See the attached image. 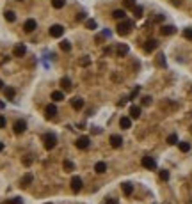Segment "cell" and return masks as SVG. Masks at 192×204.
Listing matches in <instances>:
<instances>
[{
	"label": "cell",
	"mask_w": 192,
	"mask_h": 204,
	"mask_svg": "<svg viewBox=\"0 0 192 204\" xmlns=\"http://www.w3.org/2000/svg\"><path fill=\"white\" fill-rule=\"evenodd\" d=\"M132 28H133V22H130V20H123V22L117 25V34H119V36H126V34H130Z\"/></svg>",
	"instance_id": "1"
},
{
	"label": "cell",
	"mask_w": 192,
	"mask_h": 204,
	"mask_svg": "<svg viewBox=\"0 0 192 204\" xmlns=\"http://www.w3.org/2000/svg\"><path fill=\"white\" fill-rule=\"evenodd\" d=\"M43 140H44V149H48V151L57 146V138H55L54 133H46V135L43 137Z\"/></svg>",
	"instance_id": "2"
},
{
	"label": "cell",
	"mask_w": 192,
	"mask_h": 204,
	"mask_svg": "<svg viewBox=\"0 0 192 204\" xmlns=\"http://www.w3.org/2000/svg\"><path fill=\"white\" fill-rule=\"evenodd\" d=\"M143 167L149 169V171H155L157 169V162L153 160V156H144L143 158Z\"/></svg>",
	"instance_id": "3"
},
{
	"label": "cell",
	"mask_w": 192,
	"mask_h": 204,
	"mask_svg": "<svg viewBox=\"0 0 192 204\" xmlns=\"http://www.w3.org/2000/svg\"><path fill=\"white\" fill-rule=\"evenodd\" d=\"M71 190L75 193L82 190V177H80V176H73L71 177Z\"/></svg>",
	"instance_id": "4"
},
{
	"label": "cell",
	"mask_w": 192,
	"mask_h": 204,
	"mask_svg": "<svg viewBox=\"0 0 192 204\" xmlns=\"http://www.w3.org/2000/svg\"><path fill=\"white\" fill-rule=\"evenodd\" d=\"M62 34H64V27L62 25H52L50 27V36L52 37H60Z\"/></svg>",
	"instance_id": "5"
},
{
	"label": "cell",
	"mask_w": 192,
	"mask_h": 204,
	"mask_svg": "<svg viewBox=\"0 0 192 204\" xmlns=\"http://www.w3.org/2000/svg\"><path fill=\"white\" fill-rule=\"evenodd\" d=\"M36 28H38V23H36V20H32V18L23 23V30H25V32H34Z\"/></svg>",
	"instance_id": "6"
},
{
	"label": "cell",
	"mask_w": 192,
	"mask_h": 204,
	"mask_svg": "<svg viewBox=\"0 0 192 204\" xmlns=\"http://www.w3.org/2000/svg\"><path fill=\"white\" fill-rule=\"evenodd\" d=\"M14 133H18V135H20V133H23L25 132V130H27V122L23 121V119H20V121H16L14 122Z\"/></svg>",
	"instance_id": "7"
},
{
	"label": "cell",
	"mask_w": 192,
	"mask_h": 204,
	"mask_svg": "<svg viewBox=\"0 0 192 204\" xmlns=\"http://www.w3.org/2000/svg\"><path fill=\"white\" fill-rule=\"evenodd\" d=\"M157 46H158V41L157 39H148L146 41V44H144V52H153V50H157Z\"/></svg>",
	"instance_id": "8"
},
{
	"label": "cell",
	"mask_w": 192,
	"mask_h": 204,
	"mask_svg": "<svg viewBox=\"0 0 192 204\" xmlns=\"http://www.w3.org/2000/svg\"><path fill=\"white\" fill-rule=\"evenodd\" d=\"M44 116H46V119H52V117L57 116V107L52 103V105H48L46 108H44Z\"/></svg>",
	"instance_id": "9"
},
{
	"label": "cell",
	"mask_w": 192,
	"mask_h": 204,
	"mask_svg": "<svg viewBox=\"0 0 192 204\" xmlns=\"http://www.w3.org/2000/svg\"><path fill=\"white\" fill-rule=\"evenodd\" d=\"M77 147L78 149H87L89 147V137H80V138H77Z\"/></svg>",
	"instance_id": "10"
},
{
	"label": "cell",
	"mask_w": 192,
	"mask_h": 204,
	"mask_svg": "<svg viewBox=\"0 0 192 204\" xmlns=\"http://www.w3.org/2000/svg\"><path fill=\"white\" fill-rule=\"evenodd\" d=\"M160 32H162V36H173L176 32V27L174 25H164L160 28Z\"/></svg>",
	"instance_id": "11"
},
{
	"label": "cell",
	"mask_w": 192,
	"mask_h": 204,
	"mask_svg": "<svg viewBox=\"0 0 192 204\" xmlns=\"http://www.w3.org/2000/svg\"><path fill=\"white\" fill-rule=\"evenodd\" d=\"M25 52H27L25 44H16V46H14V50H13L14 57H23V55H25Z\"/></svg>",
	"instance_id": "12"
},
{
	"label": "cell",
	"mask_w": 192,
	"mask_h": 204,
	"mask_svg": "<svg viewBox=\"0 0 192 204\" xmlns=\"http://www.w3.org/2000/svg\"><path fill=\"white\" fill-rule=\"evenodd\" d=\"M119 126L123 128V130L132 128V117H121V119H119Z\"/></svg>",
	"instance_id": "13"
},
{
	"label": "cell",
	"mask_w": 192,
	"mask_h": 204,
	"mask_svg": "<svg viewBox=\"0 0 192 204\" xmlns=\"http://www.w3.org/2000/svg\"><path fill=\"white\" fill-rule=\"evenodd\" d=\"M121 144H123V138H121L119 135H112V137H110V146H112V147H121Z\"/></svg>",
	"instance_id": "14"
},
{
	"label": "cell",
	"mask_w": 192,
	"mask_h": 204,
	"mask_svg": "<svg viewBox=\"0 0 192 204\" xmlns=\"http://www.w3.org/2000/svg\"><path fill=\"white\" fill-rule=\"evenodd\" d=\"M71 107L75 108V110H82L84 99H82V98H73V99H71Z\"/></svg>",
	"instance_id": "15"
},
{
	"label": "cell",
	"mask_w": 192,
	"mask_h": 204,
	"mask_svg": "<svg viewBox=\"0 0 192 204\" xmlns=\"http://www.w3.org/2000/svg\"><path fill=\"white\" fill-rule=\"evenodd\" d=\"M60 87H62V91H71V80H70V78H60Z\"/></svg>",
	"instance_id": "16"
},
{
	"label": "cell",
	"mask_w": 192,
	"mask_h": 204,
	"mask_svg": "<svg viewBox=\"0 0 192 204\" xmlns=\"http://www.w3.org/2000/svg\"><path fill=\"white\" fill-rule=\"evenodd\" d=\"M130 117L132 119H139L141 117V107H130Z\"/></svg>",
	"instance_id": "17"
},
{
	"label": "cell",
	"mask_w": 192,
	"mask_h": 204,
	"mask_svg": "<svg viewBox=\"0 0 192 204\" xmlns=\"http://www.w3.org/2000/svg\"><path fill=\"white\" fill-rule=\"evenodd\" d=\"M30 183H32V174H30V172H27V174L22 177V187L25 188V187H29Z\"/></svg>",
	"instance_id": "18"
},
{
	"label": "cell",
	"mask_w": 192,
	"mask_h": 204,
	"mask_svg": "<svg viewBox=\"0 0 192 204\" xmlns=\"http://www.w3.org/2000/svg\"><path fill=\"white\" fill-rule=\"evenodd\" d=\"M132 192H133L132 183H123V193H125V195H132Z\"/></svg>",
	"instance_id": "19"
},
{
	"label": "cell",
	"mask_w": 192,
	"mask_h": 204,
	"mask_svg": "<svg viewBox=\"0 0 192 204\" xmlns=\"http://www.w3.org/2000/svg\"><path fill=\"white\" fill-rule=\"evenodd\" d=\"M52 99H54V101H62V99H64V92H62V91H54V92H52Z\"/></svg>",
	"instance_id": "20"
},
{
	"label": "cell",
	"mask_w": 192,
	"mask_h": 204,
	"mask_svg": "<svg viewBox=\"0 0 192 204\" xmlns=\"http://www.w3.org/2000/svg\"><path fill=\"white\" fill-rule=\"evenodd\" d=\"M128 46H126V44H119V46H117V55L119 57H125L126 53H128Z\"/></svg>",
	"instance_id": "21"
},
{
	"label": "cell",
	"mask_w": 192,
	"mask_h": 204,
	"mask_svg": "<svg viewBox=\"0 0 192 204\" xmlns=\"http://www.w3.org/2000/svg\"><path fill=\"white\" fill-rule=\"evenodd\" d=\"M112 16L116 18V20H125V16H126V12L123 11V9H116L114 12H112Z\"/></svg>",
	"instance_id": "22"
},
{
	"label": "cell",
	"mask_w": 192,
	"mask_h": 204,
	"mask_svg": "<svg viewBox=\"0 0 192 204\" xmlns=\"http://www.w3.org/2000/svg\"><path fill=\"white\" fill-rule=\"evenodd\" d=\"M94 171L98 172V174H103V172L107 171V165H105L103 162H98V163L94 165Z\"/></svg>",
	"instance_id": "23"
},
{
	"label": "cell",
	"mask_w": 192,
	"mask_h": 204,
	"mask_svg": "<svg viewBox=\"0 0 192 204\" xmlns=\"http://www.w3.org/2000/svg\"><path fill=\"white\" fill-rule=\"evenodd\" d=\"M64 4H66V0H52V6H54V9H62V7H64Z\"/></svg>",
	"instance_id": "24"
},
{
	"label": "cell",
	"mask_w": 192,
	"mask_h": 204,
	"mask_svg": "<svg viewBox=\"0 0 192 204\" xmlns=\"http://www.w3.org/2000/svg\"><path fill=\"white\" fill-rule=\"evenodd\" d=\"M4 16H6L7 22H11V23L16 20V14H14V11H6V12H4Z\"/></svg>",
	"instance_id": "25"
},
{
	"label": "cell",
	"mask_w": 192,
	"mask_h": 204,
	"mask_svg": "<svg viewBox=\"0 0 192 204\" xmlns=\"http://www.w3.org/2000/svg\"><path fill=\"white\" fill-rule=\"evenodd\" d=\"M60 50H62V52H70V50H71V43L66 41V39H64V41H60Z\"/></svg>",
	"instance_id": "26"
},
{
	"label": "cell",
	"mask_w": 192,
	"mask_h": 204,
	"mask_svg": "<svg viewBox=\"0 0 192 204\" xmlns=\"http://www.w3.org/2000/svg\"><path fill=\"white\" fill-rule=\"evenodd\" d=\"M167 144H171V146L178 144V135H176V133H171L169 137H167Z\"/></svg>",
	"instance_id": "27"
},
{
	"label": "cell",
	"mask_w": 192,
	"mask_h": 204,
	"mask_svg": "<svg viewBox=\"0 0 192 204\" xmlns=\"http://www.w3.org/2000/svg\"><path fill=\"white\" fill-rule=\"evenodd\" d=\"M143 12H144V9H143L141 6H135V7H133V16H135V18H141V16H143Z\"/></svg>",
	"instance_id": "28"
},
{
	"label": "cell",
	"mask_w": 192,
	"mask_h": 204,
	"mask_svg": "<svg viewBox=\"0 0 192 204\" xmlns=\"http://www.w3.org/2000/svg\"><path fill=\"white\" fill-rule=\"evenodd\" d=\"M86 27H87L89 30H94V28H96V20H87V22H86Z\"/></svg>",
	"instance_id": "29"
},
{
	"label": "cell",
	"mask_w": 192,
	"mask_h": 204,
	"mask_svg": "<svg viewBox=\"0 0 192 204\" xmlns=\"http://www.w3.org/2000/svg\"><path fill=\"white\" fill-rule=\"evenodd\" d=\"M180 151H183V153L190 151V144L189 142H180Z\"/></svg>",
	"instance_id": "30"
},
{
	"label": "cell",
	"mask_w": 192,
	"mask_h": 204,
	"mask_svg": "<svg viewBox=\"0 0 192 204\" xmlns=\"http://www.w3.org/2000/svg\"><path fill=\"white\" fill-rule=\"evenodd\" d=\"M183 37H185V39H190V41H192V27H189V28H185V30H183Z\"/></svg>",
	"instance_id": "31"
},
{
	"label": "cell",
	"mask_w": 192,
	"mask_h": 204,
	"mask_svg": "<svg viewBox=\"0 0 192 204\" xmlns=\"http://www.w3.org/2000/svg\"><path fill=\"white\" fill-rule=\"evenodd\" d=\"M157 64H158L160 67H165V59H164V53H160L158 59H157Z\"/></svg>",
	"instance_id": "32"
},
{
	"label": "cell",
	"mask_w": 192,
	"mask_h": 204,
	"mask_svg": "<svg viewBox=\"0 0 192 204\" xmlns=\"http://www.w3.org/2000/svg\"><path fill=\"white\" fill-rule=\"evenodd\" d=\"M14 94H16V92H14V89H11V87H9V89H6V98L13 99V98H14Z\"/></svg>",
	"instance_id": "33"
},
{
	"label": "cell",
	"mask_w": 192,
	"mask_h": 204,
	"mask_svg": "<svg viewBox=\"0 0 192 204\" xmlns=\"http://www.w3.org/2000/svg\"><path fill=\"white\" fill-rule=\"evenodd\" d=\"M160 179H162V181H167V179H169V171H160Z\"/></svg>",
	"instance_id": "34"
},
{
	"label": "cell",
	"mask_w": 192,
	"mask_h": 204,
	"mask_svg": "<svg viewBox=\"0 0 192 204\" xmlns=\"http://www.w3.org/2000/svg\"><path fill=\"white\" fill-rule=\"evenodd\" d=\"M62 167H64V169H66V171H73V167H75V165H73V162H64V163H62Z\"/></svg>",
	"instance_id": "35"
},
{
	"label": "cell",
	"mask_w": 192,
	"mask_h": 204,
	"mask_svg": "<svg viewBox=\"0 0 192 204\" xmlns=\"http://www.w3.org/2000/svg\"><path fill=\"white\" fill-rule=\"evenodd\" d=\"M123 4H125V7H135V0H123Z\"/></svg>",
	"instance_id": "36"
},
{
	"label": "cell",
	"mask_w": 192,
	"mask_h": 204,
	"mask_svg": "<svg viewBox=\"0 0 192 204\" xmlns=\"http://www.w3.org/2000/svg\"><path fill=\"white\" fill-rule=\"evenodd\" d=\"M143 105H144V107L151 105V96H144V98H143Z\"/></svg>",
	"instance_id": "37"
},
{
	"label": "cell",
	"mask_w": 192,
	"mask_h": 204,
	"mask_svg": "<svg viewBox=\"0 0 192 204\" xmlns=\"http://www.w3.org/2000/svg\"><path fill=\"white\" fill-rule=\"evenodd\" d=\"M9 204H22V199H20V197H14V199H11V201H9Z\"/></svg>",
	"instance_id": "38"
},
{
	"label": "cell",
	"mask_w": 192,
	"mask_h": 204,
	"mask_svg": "<svg viewBox=\"0 0 192 204\" xmlns=\"http://www.w3.org/2000/svg\"><path fill=\"white\" fill-rule=\"evenodd\" d=\"M2 128H6V117L4 116H0V130Z\"/></svg>",
	"instance_id": "39"
},
{
	"label": "cell",
	"mask_w": 192,
	"mask_h": 204,
	"mask_svg": "<svg viewBox=\"0 0 192 204\" xmlns=\"http://www.w3.org/2000/svg\"><path fill=\"white\" fill-rule=\"evenodd\" d=\"M105 204H117V201H116V199H112V197H109L107 201H105Z\"/></svg>",
	"instance_id": "40"
},
{
	"label": "cell",
	"mask_w": 192,
	"mask_h": 204,
	"mask_svg": "<svg viewBox=\"0 0 192 204\" xmlns=\"http://www.w3.org/2000/svg\"><path fill=\"white\" fill-rule=\"evenodd\" d=\"M77 20H78V22H82V20H86V12H80V14L77 16Z\"/></svg>",
	"instance_id": "41"
},
{
	"label": "cell",
	"mask_w": 192,
	"mask_h": 204,
	"mask_svg": "<svg viewBox=\"0 0 192 204\" xmlns=\"http://www.w3.org/2000/svg\"><path fill=\"white\" fill-rule=\"evenodd\" d=\"M2 108H4V101H0V110H2Z\"/></svg>",
	"instance_id": "42"
},
{
	"label": "cell",
	"mask_w": 192,
	"mask_h": 204,
	"mask_svg": "<svg viewBox=\"0 0 192 204\" xmlns=\"http://www.w3.org/2000/svg\"><path fill=\"white\" fill-rule=\"evenodd\" d=\"M2 149H4V142H0V151H2Z\"/></svg>",
	"instance_id": "43"
},
{
	"label": "cell",
	"mask_w": 192,
	"mask_h": 204,
	"mask_svg": "<svg viewBox=\"0 0 192 204\" xmlns=\"http://www.w3.org/2000/svg\"><path fill=\"white\" fill-rule=\"evenodd\" d=\"M2 87H4V82H2V80H0V89H2Z\"/></svg>",
	"instance_id": "44"
},
{
	"label": "cell",
	"mask_w": 192,
	"mask_h": 204,
	"mask_svg": "<svg viewBox=\"0 0 192 204\" xmlns=\"http://www.w3.org/2000/svg\"><path fill=\"white\" fill-rule=\"evenodd\" d=\"M190 133H192V126H190Z\"/></svg>",
	"instance_id": "45"
},
{
	"label": "cell",
	"mask_w": 192,
	"mask_h": 204,
	"mask_svg": "<svg viewBox=\"0 0 192 204\" xmlns=\"http://www.w3.org/2000/svg\"><path fill=\"white\" fill-rule=\"evenodd\" d=\"M46 204H50V202H46Z\"/></svg>",
	"instance_id": "46"
}]
</instances>
